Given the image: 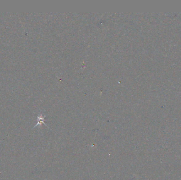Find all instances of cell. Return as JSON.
<instances>
[{
    "label": "cell",
    "instance_id": "6da1fadb",
    "mask_svg": "<svg viewBox=\"0 0 181 180\" xmlns=\"http://www.w3.org/2000/svg\"><path fill=\"white\" fill-rule=\"evenodd\" d=\"M45 117H46V116H43V114H39V115L38 116V117H37V119H38V123H37V124L35 125V127H33V128H35L36 127L38 126H41L42 124H44L45 125V126H46L47 127H48V126H47V125L44 123V121H45Z\"/></svg>",
    "mask_w": 181,
    "mask_h": 180
}]
</instances>
